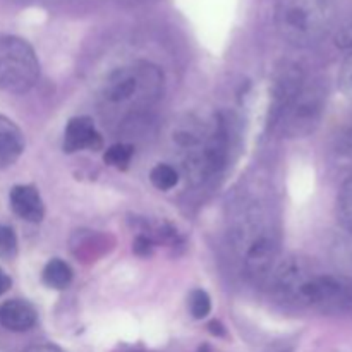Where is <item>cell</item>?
Returning <instances> with one entry per match:
<instances>
[{
	"label": "cell",
	"mask_w": 352,
	"mask_h": 352,
	"mask_svg": "<svg viewBox=\"0 0 352 352\" xmlns=\"http://www.w3.org/2000/svg\"><path fill=\"white\" fill-rule=\"evenodd\" d=\"M305 81V74L298 65H284L275 74L274 81H272V102L270 110H268V124L270 126H277L280 117L284 116L285 109L298 95Z\"/></svg>",
	"instance_id": "8992f818"
},
{
	"label": "cell",
	"mask_w": 352,
	"mask_h": 352,
	"mask_svg": "<svg viewBox=\"0 0 352 352\" xmlns=\"http://www.w3.org/2000/svg\"><path fill=\"white\" fill-rule=\"evenodd\" d=\"M72 280V270L65 261L50 260L43 268V282L52 289H65Z\"/></svg>",
	"instance_id": "7c38bea8"
},
{
	"label": "cell",
	"mask_w": 352,
	"mask_h": 352,
	"mask_svg": "<svg viewBox=\"0 0 352 352\" xmlns=\"http://www.w3.org/2000/svg\"><path fill=\"white\" fill-rule=\"evenodd\" d=\"M277 261V246L270 237H260L246 253V272L254 282H265L274 275Z\"/></svg>",
	"instance_id": "52a82bcc"
},
{
	"label": "cell",
	"mask_w": 352,
	"mask_h": 352,
	"mask_svg": "<svg viewBox=\"0 0 352 352\" xmlns=\"http://www.w3.org/2000/svg\"><path fill=\"white\" fill-rule=\"evenodd\" d=\"M336 158L339 164L352 165V127L337 141Z\"/></svg>",
	"instance_id": "ac0fdd59"
},
{
	"label": "cell",
	"mask_w": 352,
	"mask_h": 352,
	"mask_svg": "<svg viewBox=\"0 0 352 352\" xmlns=\"http://www.w3.org/2000/svg\"><path fill=\"white\" fill-rule=\"evenodd\" d=\"M62 146H64L65 153H76L79 150L96 151L103 146V141L100 133L96 131L93 119L81 116L69 120Z\"/></svg>",
	"instance_id": "ba28073f"
},
{
	"label": "cell",
	"mask_w": 352,
	"mask_h": 352,
	"mask_svg": "<svg viewBox=\"0 0 352 352\" xmlns=\"http://www.w3.org/2000/svg\"><path fill=\"white\" fill-rule=\"evenodd\" d=\"M36 320V309L23 299H10L0 306V325L10 332H28Z\"/></svg>",
	"instance_id": "30bf717a"
},
{
	"label": "cell",
	"mask_w": 352,
	"mask_h": 352,
	"mask_svg": "<svg viewBox=\"0 0 352 352\" xmlns=\"http://www.w3.org/2000/svg\"><path fill=\"white\" fill-rule=\"evenodd\" d=\"M10 208L19 219L38 223L43 220L45 206L40 192L34 186L19 184L10 189Z\"/></svg>",
	"instance_id": "9c48e42d"
},
{
	"label": "cell",
	"mask_w": 352,
	"mask_h": 352,
	"mask_svg": "<svg viewBox=\"0 0 352 352\" xmlns=\"http://www.w3.org/2000/svg\"><path fill=\"white\" fill-rule=\"evenodd\" d=\"M133 250L138 256H150L153 253V241L146 236H138L136 241H134Z\"/></svg>",
	"instance_id": "ffe728a7"
},
{
	"label": "cell",
	"mask_w": 352,
	"mask_h": 352,
	"mask_svg": "<svg viewBox=\"0 0 352 352\" xmlns=\"http://www.w3.org/2000/svg\"><path fill=\"white\" fill-rule=\"evenodd\" d=\"M291 305L336 315L352 313V280L309 270L296 287Z\"/></svg>",
	"instance_id": "3957f363"
},
{
	"label": "cell",
	"mask_w": 352,
	"mask_h": 352,
	"mask_svg": "<svg viewBox=\"0 0 352 352\" xmlns=\"http://www.w3.org/2000/svg\"><path fill=\"white\" fill-rule=\"evenodd\" d=\"M24 352H64V351L57 346H52V344H36V346L28 347Z\"/></svg>",
	"instance_id": "7402d4cb"
},
{
	"label": "cell",
	"mask_w": 352,
	"mask_h": 352,
	"mask_svg": "<svg viewBox=\"0 0 352 352\" xmlns=\"http://www.w3.org/2000/svg\"><path fill=\"white\" fill-rule=\"evenodd\" d=\"M24 151L23 131L6 116H0V168L16 164Z\"/></svg>",
	"instance_id": "8fae6325"
},
{
	"label": "cell",
	"mask_w": 352,
	"mask_h": 352,
	"mask_svg": "<svg viewBox=\"0 0 352 352\" xmlns=\"http://www.w3.org/2000/svg\"><path fill=\"white\" fill-rule=\"evenodd\" d=\"M150 181L160 191H168V189L175 188L179 182V172L175 170L172 165L158 164L157 167L151 168Z\"/></svg>",
	"instance_id": "5bb4252c"
},
{
	"label": "cell",
	"mask_w": 352,
	"mask_h": 352,
	"mask_svg": "<svg viewBox=\"0 0 352 352\" xmlns=\"http://www.w3.org/2000/svg\"><path fill=\"white\" fill-rule=\"evenodd\" d=\"M10 285H12V280H10L9 275L3 274V272L0 270V296L6 294V292L10 289Z\"/></svg>",
	"instance_id": "cb8c5ba5"
},
{
	"label": "cell",
	"mask_w": 352,
	"mask_h": 352,
	"mask_svg": "<svg viewBox=\"0 0 352 352\" xmlns=\"http://www.w3.org/2000/svg\"><path fill=\"white\" fill-rule=\"evenodd\" d=\"M327 105V89L320 81L302 85L277 126L285 138L309 136L320 126Z\"/></svg>",
	"instance_id": "5b68a950"
},
{
	"label": "cell",
	"mask_w": 352,
	"mask_h": 352,
	"mask_svg": "<svg viewBox=\"0 0 352 352\" xmlns=\"http://www.w3.org/2000/svg\"><path fill=\"white\" fill-rule=\"evenodd\" d=\"M339 86L344 95L352 100V54L344 60L339 74Z\"/></svg>",
	"instance_id": "d6986e66"
},
{
	"label": "cell",
	"mask_w": 352,
	"mask_h": 352,
	"mask_svg": "<svg viewBox=\"0 0 352 352\" xmlns=\"http://www.w3.org/2000/svg\"><path fill=\"white\" fill-rule=\"evenodd\" d=\"M337 47L340 48H352V21L340 28V31L336 36Z\"/></svg>",
	"instance_id": "44dd1931"
},
{
	"label": "cell",
	"mask_w": 352,
	"mask_h": 352,
	"mask_svg": "<svg viewBox=\"0 0 352 352\" xmlns=\"http://www.w3.org/2000/svg\"><path fill=\"white\" fill-rule=\"evenodd\" d=\"M17 253V237L12 227L0 223V258H12Z\"/></svg>",
	"instance_id": "e0dca14e"
},
{
	"label": "cell",
	"mask_w": 352,
	"mask_h": 352,
	"mask_svg": "<svg viewBox=\"0 0 352 352\" xmlns=\"http://www.w3.org/2000/svg\"><path fill=\"white\" fill-rule=\"evenodd\" d=\"M337 219L344 230L352 234V177L347 179L337 198Z\"/></svg>",
	"instance_id": "4fadbf2b"
},
{
	"label": "cell",
	"mask_w": 352,
	"mask_h": 352,
	"mask_svg": "<svg viewBox=\"0 0 352 352\" xmlns=\"http://www.w3.org/2000/svg\"><path fill=\"white\" fill-rule=\"evenodd\" d=\"M188 306L192 318L203 320L210 315V311H212V299H210V296L206 294L203 289H196V291H192L191 294H189Z\"/></svg>",
	"instance_id": "2e32d148"
},
{
	"label": "cell",
	"mask_w": 352,
	"mask_h": 352,
	"mask_svg": "<svg viewBox=\"0 0 352 352\" xmlns=\"http://www.w3.org/2000/svg\"><path fill=\"white\" fill-rule=\"evenodd\" d=\"M164 91V74L148 62H138L110 72L102 88L105 110L134 113L160 98Z\"/></svg>",
	"instance_id": "6da1fadb"
},
{
	"label": "cell",
	"mask_w": 352,
	"mask_h": 352,
	"mask_svg": "<svg viewBox=\"0 0 352 352\" xmlns=\"http://www.w3.org/2000/svg\"><path fill=\"white\" fill-rule=\"evenodd\" d=\"M38 76L40 62L33 47L23 38L0 36V89L21 95L36 85Z\"/></svg>",
	"instance_id": "277c9868"
},
{
	"label": "cell",
	"mask_w": 352,
	"mask_h": 352,
	"mask_svg": "<svg viewBox=\"0 0 352 352\" xmlns=\"http://www.w3.org/2000/svg\"><path fill=\"white\" fill-rule=\"evenodd\" d=\"M208 330L217 337L226 336V327H223L220 322H217V320H213V322L208 323Z\"/></svg>",
	"instance_id": "603a6c76"
},
{
	"label": "cell",
	"mask_w": 352,
	"mask_h": 352,
	"mask_svg": "<svg viewBox=\"0 0 352 352\" xmlns=\"http://www.w3.org/2000/svg\"><path fill=\"white\" fill-rule=\"evenodd\" d=\"M133 155H134V148L131 146V144L117 143V144H112V146L105 151L103 160H105V164L112 165V167L116 168H122L124 170V168L129 167Z\"/></svg>",
	"instance_id": "9a60e30c"
},
{
	"label": "cell",
	"mask_w": 352,
	"mask_h": 352,
	"mask_svg": "<svg viewBox=\"0 0 352 352\" xmlns=\"http://www.w3.org/2000/svg\"><path fill=\"white\" fill-rule=\"evenodd\" d=\"M336 12V0H278L275 24L287 43L311 47L332 30Z\"/></svg>",
	"instance_id": "7a4b0ae2"
}]
</instances>
